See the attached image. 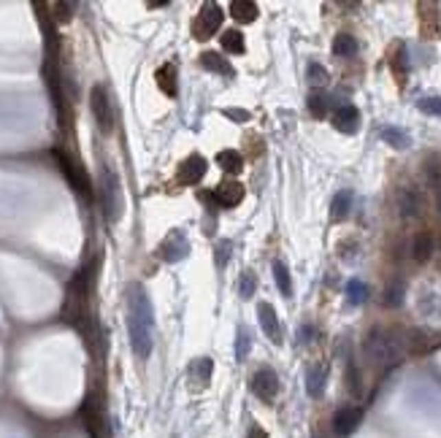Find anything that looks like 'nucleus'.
I'll return each mask as SVG.
<instances>
[{
  "instance_id": "f257e3e1",
  "label": "nucleus",
  "mask_w": 441,
  "mask_h": 438,
  "mask_svg": "<svg viewBox=\"0 0 441 438\" xmlns=\"http://www.w3.org/2000/svg\"><path fill=\"white\" fill-rule=\"evenodd\" d=\"M128 333H131L133 354L146 360L155 349V308L144 284L133 281L128 287Z\"/></svg>"
},
{
  "instance_id": "f03ea898",
  "label": "nucleus",
  "mask_w": 441,
  "mask_h": 438,
  "mask_svg": "<svg viewBox=\"0 0 441 438\" xmlns=\"http://www.w3.org/2000/svg\"><path fill=\"white\" fill-rule=\"evenodd\" d=\"M89 292H92V270L84 268L74 276V281L68 284V295H65V306L63 314L65 319L82 330L84 336H89V327H92V314H89Z\"/></svg>"
},
{
  "instance_id": "7ed1b4c3",
  "label": "nucleus",
  "mask_w": 441,
  "mask_h": 438,
  "mask_svg": "<svg viewBox=\"0 0 441 438\" xmlns=\"http://www.w3.org/2000/svg\"><path fill=\"white\" fill-rule=\"evenodd\" d=\"M98 198L103 206L106 219L114 224L122 219V209H125V198H122V181L109 165L100 168V178H98Z\"/></svg>"
},
{
  "instance_id": "20e7f679",
  "label": "nucleus",
  "mask_w": 441,
  "mask_h": 438,
  "mask_svg": "<svg viewBox=\"0 0 441 438\" xmlns=\"http://www.w3.org/2000/svg\"><path fill=\"white\" fill-rule=\"evenodd\" d=\"M363 351H365V357L374 362V365H385V362H396L398 357H400V349H398V341L396 338H390V333H385V330H371L368 336H365V341H363Z\"/></svg>"
},
{
  "instance_id": "39448f33",
  "label": "nucleus",
  "mask_w": 441,
  "mask_h": 438,
  "mask_svg": "<svg viewBox=\"0 0 441 438\" xmlns=\"http://www.w3.org/2000/svg\"><path fill=\"white\" fill-rule=\"evenodd\" d=\"M89 106H92V114H95V122H98V130L103 135H111L114 132V106H111V97L103 84H95L89 89Z\"/></svg>"
},
{
  "instance_id": "423d86ee",
  "label": "nucleus",
  "mask_w": 441,
  "mask_h": 438,
  "mask_svg": "<svg viewBox=\"0 0 441 438\" xmlns=\"http://www.w3.org/2000/svg\"><path fill=\"white\" fill-rule=\"evenodd\" d=\"M187 255H190V238H187V233L184 230H168V235L157 244V257L163 260V263H181V260H187Z\"/></svg>"
},
{
  "instance_id": "0eeeda50",
  "label": "nucleus",
  "mask_w": 441,
  "mask_h": 438,
  "mask_svg": "<svg viewBox=\"0 0 441 438\" xmlns=\"http://www.w3.org/2000/svg\"><path fill=\"white\" fill-rule=\"evenodd\" d=\"M222 19H225V14H222V8L217 3H203V5H201V14H198L195 22H192V36H195L198 41L212 38L222 27Z\"/></svg>"
},
{
  "instance_id": "6e6552de",
  "label": "nucleus",
  "mask_w": 441,
  "mask_h": 438,
  "mask_svg": "<svg viewBox=\"0 0 441 438\" xmlns=\"http://www.w3.org/2000/svg\"><path fill=\"white\" fill-rule=\"evenodd\" d=\"M57 160H60V168H63V174L68 178V184H71L84 200H89V198H92V184H89V176L87 171L82 168V163L74 160V157L65 154V152H57Z\"/></svg>"
},
{
  "instance_id": "1a4fd4ad",
  "label": "nucleus",
  "mask_w": 441,
  "mask_h": 438,
  "mask_svg": "<svg viewBox=\"0 0 441 438\" xmlns=\"http://www.w3.org/2000/svg\"><path fill=\"white\" fill-rule=\"evenodd\" d=\"M249 390L258 400L263 403H273L276 395H279V376L273 368H258L255 376L249 379Z\"/></svg>"
},
{
  "instance_id": "9d476101",
  "label": "nucleus",
  "mask_w": 441,
  "mask_h": 438,
  "mask_svg": "<svg viewBox=\"0 0 441 438\" xmlns=\"http://www.w3.org/2000/svg\"><path fill=\"white\" fill-rule=\"evenodd\" d=\"M206 168H209V163H206L201 154H190V157L179 165V171H177L179 184H187V187L198 184V181L206 176Z\"/></svg>"
},
{
  "instance_id": "9b49d317",
  "label": "nucleus",
  "mask_w": 441,
  "mask_h": 438,
  "mask_svg": "<svg viewBox=\"0 0 441 438\" xmlns=\"http://www.w3.org/2000/svg\"><path fill=\"white\" fill-rule=\"evenodd\" d=\"M244 184H238V181H222L220 187L212 192V200L217 203V206H222V209H233V206H238L241 200H244Z\"/></svg>"
},
{
  "instance_id": "f8f14e48",
  "label": "nucleus",
  "mask_w": 441,
  "mask_h": 438,
  "mask_svg": "<svg viewBox=\"0 0 441 438\" xmlns=\"http://www.w3.org/2000/svg\"><path fill=\"white\" fill-rule=\"evenodd\" d=\"M258 316H260V327H263L265 338H268L271 344H282V341H284V333H282L276 308L271 306V303H260V306H258Z\"/></svg>"
},
{
  "instance_id": "ddd939ff",
  "label": "nucleus",
  "mask_w": 441,
  "mask_h": 438,
  "mask_svg": "<svg viewBox=\"0 0 441 438\" xmlns=\"http://www.w3.org/2000/svg\"><path fill=\"white\" fill-rule=\"evenodd\" d=\"M333 128L339 132H344V135H354L360 130V111L354 108L352 103L339 106L336 114H333Z\"/></svg>"
},
{
  "instance_id": "4468645a",
  "label": "nucleus",
  "mask_w": 441,
  "mask_h": 438,
  "mask_svg": "<svg viewBox=\"0 0 441 438\" xmlns=\"http://www.w3.org/2000/svg\"><path fill=\"white\" fill-rule=\"evenodd\" d=\"M212 371H214V362L212 357H195L187 368V379L192 382L195 390H203L209 382H212Z\"/></svg>"
},
{
  "instance_id": "2eb2a0df",
  "label": "nucleus",
  "mask_w": 441,
  "mask_h": 438,
  "mask_svg": "<svg viewBox=\"0 0 441 438\" xmlns=\"http://www.w3.org/2000/svg\"><path fill=\"white\" fill-rule=\"evenodd\" d=\"M360 419H363V411H360V408L344 406V408H339L336 417H333V430H336L339 436H350V433H354V428L360 425Z\"/></svg>"
},
{
  "instance_id": "dca6fc26",
  "label": "nucleus",
  "mask_w": 441,
  "mask_h": 438,
  "mask_svg": "<svg viewBox=\"0 0 441 438\" xmlns=\"http://www.w3.org/2000/svg\"><path fill=\"white\" fill-rule=\"evenodd\" d=\"M201 65L206 68V71H212V73H220V76H227V79H233L236 76V71H233V65L217 54V51H203L201 54Z\"/></svg>"
},
{
  "instance_id": "f3484780",
  "label": "nucleus",
  "mask_w": 441,
  "mask_h": 438,
  "mask_svg": "<svg viewBox=\"0 0 441 438\" xmlns=\"http://www.w3.org/2000/svg\"><path fill=\"white\" fill-rule=\"evenodd\" d=\"M258 14H260V8H258V3H252V0H233V3H230V16H233L236 22H241V25L255 22Z\"/></svg>"
},
{
  "instance_id": "a211bd4d",
  "label": "nucleus",
  "mask_w": 441,
  "mask_h": 438,
  "mask_svg": "<svg viewBox=\"0 0 441 438\" xmlns=\"http://www.w3.org/2000/svg\"><path fill=\"white\" fill-rule=\"evenodd\" d=\"M398 206H400V217L406 219L420 217V211H422V195H420L417 189H403Z\"/></svg>"
},
{
  "instance_id": "6ab92c4d",
  "label": "nucleus",
  "mask_w": 441,
  "mask_h": 438,
  "mask_svg": "<svg viewBox=\"0 0 441 438\" xmlns=\"http://www.w3.org/2000/svg\"><path fill=\"white\" fill-rule=\"evenodd\" d=\"M431 255H433V235L422 230V233H417L414 241H411V257H414L417 263H428Z\"/></svg>"
},
{
  "instance_id": "aec40b11",
  "label": "nucleus",
  "mask_w": 441,
  "mask_h": 438,
  "mask_svg": "<svg viewBox=\"0 0 441 438\" xmlns=\"http://www.w3.org/2000/svg\"><path fill=\"white\" fill-rule=\"evenodd\" d=\"M325 382H328L325 365H311L309 371H306V393H309L311 397H322V393H325Z\"/></svg>"
},
{
  "instance_id": "412c9836",
  "label": "nucleus",
  "mask_w": 441,
  "mask_h": 438,
  "mask_svg": "<svg viewBox=\"0 0 441 438\" xmlns=\"http://www.w3.org/2000/svg\"><path fill=\"white\" fill-rule=\"evenodd\" d=\"M217 165H220L225 174H241L244 171V157H241V152H236V149H222L220 154H217Z\"/></svg>"
},
{
  "instance_id": "4be33fe9",
  "label": "nucleus",
  "mask_w": 441,
  "mask_h": 438,
  "mask_svg": "<svg viewBox=\"0 0 441 438\" xmlns=\"http://www.w3.org/2000/svg\"><path fill=\"white\" fill-rule=\"evenodd\" d=\"M157 87L163 89L168 97H177V65L174 62H166L160 71H157Z\"/></svg>"
},
{
  "instance_id": "5701e85b",
  "label": "nucleus",
  "mask_w": 441,
  "mask_h": 438,
  "mask_svg": "<svg viewBox=\"0 0 441 438\" xmlns=\"http://www.w3.org/2000/svg\"><path fill=\"white\" fill-rule=\"evenodd\" d=\"M352 189H341V192H336V198H333V203H330V217L336 219V222H341V219L350 217V209H352Z\"/></svg>"
},
{
  "instance_id": "b1692460",
  "label": "nucleus",
  "mask_w": 441,
  "mask_h": 438,
  "mask_svg": "<svg viewBox=\"0 0 441 438\" xmlns=\"http://www.w3.org/2000/svg\"><path fill=\"white\" fill-rule=\"evenodd\" d=\"M271 270H273V279H276V284H279V292L284 295V298H290L293 295V281H290V268L282 263V260H273L271 263Z\"/></svg>"
},
{
  "instance_id": "393cba45",
  "label": "nucleus",
  "mask_w": 441,
  "mask_h": 438,
  "mask_svg": "<svg viewBox=\"0 0 441 438\" xmlns=\"http://www.w3.org/2000/svg\"><path fill=\"white\" fill-rule=\"evenodd\" d=\"M220 41H222V49L230 51V54H244V49H247L241 30H225L220 36Z\"/></svg>"
},
{
  "instance_id": "a878e982",
  "label": "nucleus",
  "mask_w": 441,
  "mask_h": 438,
  "mask_svg": "<svg viewBox=\"0 0 441 438\" xmlns=\"http://www.w3.org/2000/svg\"><path fill=\"white\" fill-rule=\"evenodd\" d=\"M333 54H336V57H354V54H357V41H354V36H350V33H339L336 41H333Z\"/></svg>"
},
{
  "instance_id": "bb28decb",
  "label": "nucleus",
  "mask_w": 441,
  "mask_h": 438,
  "mask_svg": "<svg viewBox=\"0 0 441 438\" xmlns=\"http://www.w3.org/2000/svg\"><path fill=\"white\" fill-rule=\"evenodd\" d=\"M255 290H258V276H255L252 268H247V270L241 273V279H238V295H241V301H249V298L255 295Z\"/></svg>"
},
{
  "instance_id": "cd10ccee",
  "label": "nucleus",
  "mask_w": 441,
  "mask_h": 438,
  "mask_svg": "<svg viewBox=\"0 0 441 438\" xmlns=\"http://www.w3.org/2000/svg\"><path fill=\"white\" fill-rule=\"evenodd\" d=\"M328 108H330V100H328V95H322V92H311V95H309L311 117H317V119H325V117H328Z\"/></svg>"
},
{
  "instance_id": "c85d7f7f",
  "label": "nucleus",
  "mask_w": 441,
  "mask_h": 438,
  "mask_svg": "<svg viewBox=\"0 0 441 438\" xmlns=\"http://www.w3.org/2000/svg\"><path fill=\"white\" fill-rule=\"evenodd\" d=\"M379 135H382V141H387L393 149H406V146L411 143V141H409V135H406L403 130H398V128H382Z\"/></svg>"
},
{
  "instance_id": "c756f323",
  "label": "nucleus",
  "mask_w": 441,
  "mask_h": 438,
  "mask_svg": "<svg viewBox=\"0 0 441 438\" xmlns=\"http://www.w3.org/2000/svg\"><path fill=\"white\" fill-rule=\"evenodd\" d=\"M347 298H350V303H352V306L365 303V298H368V287H365L360 279H350V284H347Z\"/></svg>"
},
{
  "instance_id": "7c9ffc66",
  "label": "nucleus",
  "mask_w": 441,
  "mask_h": 438,
  "mask_svg": "<svg viewBox=\"0 0 441 438\" xmlns=\"http://www.w3.org/2000/svg\"><path fill=\"white\" fill-rule=\"evenodd\" d=\"M249 347H252V336H249V330H247V327H238V338H236V360H238V362H241V360H247Z\"/></svg>"
},
{
  "instance_id": "2f4dec72",
  "label": "nucleus",
  "mask_w": 441,
  "mask_h": 438,
  "mask_svg": "<svg viewBox=\"0 0 441 438\" xmlns=\"http://www.w3.org/2000/svg\"><path fill=\"white\" fill-rule=\"evenodd\" d=\"M420 111L422 114H431V117H441V97L439 95H425V97H420Z\"/></svg>"
},
{
  "instance_id": "473e14b6",
  "label": "nucleus",
  "mask_w": 441,
  "mask_h": 438,
  "mask_svg": "<svg viewBox=\"0 0 441 438\" xmlns=\"http://www.w3.org/2000/svg\"><path fill=\"white\" fill-rule=\"evenodd\" d=\"M328 71L319 65V62H309V84L311 87H325L328 84Z\"/></svg>"
},
{
  "instance_id": "72a5a7b5",
  "label": "nucleus",
  "mask_w": 441,
  "mask_h": 438,
  "mask_svg": "<svg viewBox=\"0 0 441 438\" xmlns=\"http://www.w3.org/2000/svg\"><path fill=\"white\" fill-rule=\"evenodd\" d=\"M403 303V284L393 281L387 290H385V306H400Z\"/></svg>"
},
{
  "instance_id": "f704fd0d",
  "label": "nucleus",
  "mask_w": 441,
  "mask_h": 438,
  "mask_svg": "<svg viewBox=\"0 0 441 438\" xmlns=\"http://www.w3.org/2000/svg\"><path fill=\"white\" fill-rule=\"evenodd\" d=\"M52 11H54L57 22H71V19H74L76 5H74V3H54V5H52Z\"/></svg>"
},
{
  "instance_id": "c9c22d12",
  "label": "nucleus",
  "mask_w": 441,
  "mask_h": 438,
  "mask_svg": "<svg viewBox=\"0 0 441 438\" xmlns=\"http://www.w3.org/2000/svg\"><path fill=\"white\" fill-rule=\"evenodd\" d=\"M230 255H233V244L230 241H220L217 244V268H225Z\"/></svg>"
},
{
  "instance_id": "e433bc0d",
  "label": "nucleus",
  "mask_w": 441,
  "mask_h": 438,
  "mask_svg": "<svg viewBox=\"0 0 441 438\" xmlns=\"http://www.w3.org/2000/svg\"><path fill=\"white\" fill-rule=\"evenodd\" d=\"M222 114L227 119H236V122H249V111H244V108H225Z\"/></svg>"
},
{
  "instance_id": "4c0bfd02",
  "label": "nucleus",
  "mask_w": 441,
  "mask_h": 438,
  "mask_svg": "<svg viewBox=\"0 0 441 438\" xmlns=\"http://www.w3.org/2000/svg\"><path fill=\"white\" fill-rule=\"evenodd\" d=\"M249 438H265L263 428H260V425H255V422H252V428H249Z\"/></svg>"
},
{
  "instance_id": "58836bf2",
  "label": "nucleus",
  "mask_w": 441,
  "mask_h": 438,
  "mask_svg": "<svg viewBox=\"0 0 441 438\" xmlns=\"http://www.w3.org/2000/svg\"><path fill=\"white\" fill-rule=\"evenodd\" d=\"M436 206H439V214H441V187H439V192H436Z\"/></svg>"
}]
</instances>
